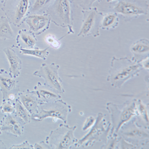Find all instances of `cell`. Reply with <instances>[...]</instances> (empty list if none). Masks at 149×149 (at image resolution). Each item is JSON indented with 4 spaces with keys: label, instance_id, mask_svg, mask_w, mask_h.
<instances>
[{
    "label": "cell",
    "instance_id": "cell-12",
    "mask_svg": "<svg viewBox=\"0 0 149 149\" xmlns=\"http://www.w3.org/2000/svg\"><path fill=\"white\" fill-rule=\"evenodd\" d=\"M4 69H0V91L2 101L9 100L15 102L20 92L18 81Z\"/></svg>",
    "mask_w": 149,
    "mask_h": 149
},
{
    "label": "cell",
    "instance_id": "cell-31",
    "mask_svg": "<svg viewBox=\"0 0 149 149\" xmlns=\"http://www.w3.org/2000/svg\"><path fill=\"white\" fill-rule=\"evenodd\" d=\"M34 149H50V148L44 141L35 143L34 145Z\"/></svg>",
    "mask_w": 149,
    "mask_h": 149
},
{
    "label": "cell",
    "instance_id": "cell-11",
    "mask_svg": "<svg viewBox=\"0 0 149 149\" xmlns=\"http://www.w3.org/2000/svg\"><path fill=\"white\" fill-rule=\"evenodd\" d=\"M60 66L55 63L51 64L44 63L40 68L36 70L33 75L44 79L45 84L50 88L54 89L59 93H65V89L63 87V81L59 74V69Z\"/></svg>",
    "mask_w": 149,
    "mask_h": 149
},
{
    "label": "cell",
    "instance_id": "cell-21",
    "mask_svg": "<svg viewBox=\"0 0 149 149\" xmlns=\"http://www.w3.org/2000/svg\"><path fill=\"white\" fill-rule=\"evenodd\" d=\"M119 22L118 15L117 13L113 12L103 14L101 24V29L105 30L115 29L118 26Z\"/></svg>",
    "mask_w": 149,
    "mask_h": 149
},
{
    "label": "cell",
    "instance_id": "cell-19",
    "mask_svg": "<svg viewBox=\"0 0 149 149\" xmlns=\"http://www.w3.org/2000/svg\"><path fill=\"white\" fill-rule=\"evenodd\" d=\"M16 40L17 45H13L12 47H16L18 49H33L35 47L38 42L35 35L31 31L26 29L19 30Z\"/></svg>",
    "mask_w": 149,
    "mask_h": 149
},
{
    "label": "cell",
    "instance_id": "cell-8",
    "mask_svg": "<svg viewBox=\"0 0 149 149\" xmlns=\"http://www.w3.org/2000/svg\"><path fill=\"white\" fill-rule=\"evenodd\" d=\"M30 7V0H5L1 10L10 24L20 27L29 14Z\"/></svg>",
    "mask_w": 149,
    "mask_h": 149
},
{
    "label": "cell",
    "instance_id": "cell-4",
    "mask_svg": "<svg viewBox=\"0 0 149 149\" xmlns=\"http://www.w3.org/2000/svg\"><path fill=\"white\" fill-rule=\"evenodd\" d=\"M72 112V107L61 99L53 102L39 104L38 113L31 116V120L42 121L47 118L61 120L67 124L69 114Z\"/></svg>",
    "mask_w": 149,
    "mask_h": 149
},
{
    "label": "cell",
    "instance_id": "cell-35",
    "mask_svg": "<svg viewBox=\"0 0 149 149\" xmlns=\"http://www.w3.org/2000/svg\"><path fill=\"white\" fill-rule=\"evenodd\" d=\"M5 0H0V3H3Z\"/></svg>",
    "mask_w": 149,
    "mask_h": 149
},
{
    "label": "cell",
    "instance_id": "cell-6",
    "mask_svg": "<svg viewBox=\"0 0 149 149\" xmlns=\"http://www.w3.org/2000/svg\"><path fill=\"white\" fill-rule=\"evenodd\" d=\"M76 129L77 126L70 127L65 123L61 124L51 131L45 142L50 149H70L77 140L74 136Z\"/></svg>",
    "mask_w": 149,
    "mask_h": 149
},
{
    "label": "cell",
    "instance_id": "cell-5",
    "mask_svg": "<svg viewBox=\"0 0 149 149\" xmlns=\"http://www.w3.org/2000/svg\"><path fill=\"white\" fill-rule=\"evenodd\" d=\"M112 9L126 22H129L141 15H148L149 2L148 0H118Z\"/></svg>",
    "mask_w": 149,
    "mask_h": 149
},
{
    "label": "cell",
    "instance_id": "cell-22",
    "mask_svg": "<svg viewBox=\"0 0 149 149\" xmlns=\"http://www.w3.org/2000/svg\"><path fill=\"white\" fill-rule=\"evenodd\" d=\"M54 0H33L30 1L29 14H42L46 13L47 8Z\"/></svg>",
    "mask_w": 149,
    "mask_h": 149
},
{
    "label": "cell",
    "instance_id": "cell-30",
    "mask_svg": "<svg viewBox=\"0 0 149 149\" xmlns=\"http://www.w3.org/2000/svg\"><path fill=\"white\" fill-rule=\"evenodd\" d=\"M10 149H34V146L30 144V143L27 141H25V142H22L20 144L18 145H13Z\"/></svg>",
    "mask_w": 149,
    "mask_h": 149
},
{
    "label": "cell",
    "instance_id": "cell-1",
    "mask_svg": "<svg viewBox=\"0 0 149 149\" xmlns=\"http://www.w3.org/2000/svg\"><path fill=\"white\" fill-rule=\"evenodd\" d=\"M143 69L140 62L134 61L131 58L113 56L107 81L112 87L121 88L126 81L139 75Z\"/></svg>",
    "mask_w": 149,
    "mask_h": 149
},
{
    "label": "cell",
    "instance_id": "cell-3",
    "mask_svg": "<svg viewBox=\"0 0 149 149\" xmlns=\"http://www.w3.org/2000/svg\"><path fill=\"white\" fill-rule=\"evenodd\" d=\"M71 3L69 0H54L47 8L46 13L56 26L68 29V34L74 33Z\"/></svg>",
    "mask_w": 149,
    "mask_h": 149
},
{
    "label": "cell",
    "instance_id": "cell-9",
    "mask_svg": "<svg viewBox=\"0 0 149 149\" xmlns=\"http://www.w3.org/2000/svg\"><path fill=\"white\" fill-rule=\"evenodd\" d=\"M92 128L86 135L79 140H77L74 144L75 147H88L92 146L97 141H103L106 142L111 130L110 123L107 126L104 115L99 113L95 118V122Z\"/></svg>",
    "mask_w": 149,
    "mask_h": 149
},
{
    "label": "cell",
    "instance_id": "cell-10",
    "mask_svg": "<svg viewBox=\"0 0 149 149\" xmlns=\"http://www.w3.org/2000/svg\"><path fill=\"white\" fill-rule=\"evenodd\" d=\"M82 24L78 36H92L97 38L100 35L101 24L103 13L100 12L97 7H91L82 10Z\"/></svg>",
    "mask_w": 149,
    "mask_h": 149
},
{
    "label": "cell",
    "instance_id": "cell-24",
    "mask_svg": "<svg viewBox=\"0 0 149 149\" xmlns=\"http://www.w3.org/2000/svg\"><path fill=\"white\" fill-rule=\"evenodd\" d=\"M49 47H47L44 49H40L39 47H35L33 49H24L19 48L21 54L33 56L36 58H38L42 60H47V56L50 54L48 49Z\"/></svg>",
    "mask_w": 149,
    "mask_h": 149
},
{
    "label": "cell",
    "instance_id": "cell-20",
    "mask_svg": "<svg viewBox=\"0 0 149 149\" xmlns=\"http://www.w3.org/2000/svg\"><path fill=\"white\" fill-rule=\"evenodd\" d=\"M135 120L139 125L149 129V121L148 115V106L142 102L141 100H136Z\"/></svg>",
    "mask_w": 149,
    "mask_h": 149
},
{
    "label": "cell",
    "instance_id": "cell-15",
    "mask_svg": "<svg viewBox=\"0 0 149 149\" xmlns=\"http://www.w3.org/2000/svg\"><path fill=\"white\" fill-rule=\"evenodd\" d=\"M34 92L37 96L39 103L53 102L61 99V95L54 89L40 82L34 87Z\"/></svg>",
    "mask_w": 149,
    "mask_h": 149
},
{
    "label": "cell",
    "instance_id": "cell-28",
    "mask_svg": "<svg viewBox=\"0 0 149 149\" xmlns=\"http://www.w3.org/2000/svg\"><path fill=\"white\" fill-rule=\"evenodd\" d=\"M45 41L50 47L54 49H58L61 47V41L53 35H48L45 38Z\"/></svg>",
    "mask_w": 149,
    "mask_h": 149
},
{
    "label": "cell",
    "instance_id": "cell-23",
    "mask_svg": "<svg viewBox=\"0 0 149 149\" xmlns=\"http://www.w3.org/2000/svg\"><path fill=\"white\" fill-rule=\"evenodd\" d=\"M14 36L15 34L10 26L8 19L6 16H1L0 17V39L13 40Z\"/></svg>",
    "mask_w": 149,
    "mask_h": 149
},
{
    "label": "cell",
    "instance_id": "cell-14",
    "mask_svg": "<svg viewBox=\"0 0 149 149\" xmlns=\"http://www.w3.org/2000/svg\"><path fill=\"white\" fill-rule=\"evenodd\" d=\"M29 27V30L35 35H39L47 30L52 22L50 16L47 13L30 14L24 21Z\"/></svg>",
    "mask_w": 149,
    "mask_h": 149
},
{
    "label": "cell",
    "instance_id": "cell-33",
    "mask_svg": "<svg viewBox=\"0 0 149 149\" xmlns=\"http://www.w3.org/2000/svg\"><path fill=\"white\" fill-rule=\"evenodd\" d=\"M7 149V147L5 145V144L4 143V142H3L2 140H0V149Z\"/></svg>",
    "mask_w": 149,
    "mask_h": 149
},
{
    "label": "cell",
    "instance_id": "cell-13",
    "mask_svg": "<svg viewBox=\"0 0 149 149\" xmlns=\"http://www.w3.org/2000/svg\"><path fill=\"white\" fill-rule=\"evenodd\" d=\"M24 122L15 113L6 114L0 121V130L2 132L20 137L24 134Z\"/></svg>",
    "mask_w": 149,
    "mask_h": 149
},
{
    "label": "cell",
    "instance_id": "cell-18",
    "mask_svg": "<svg viewBox=\"0 0 149 149\" xmlns=\"http://www.w3.org/2000/svg\"><path fill=\"white\" fill-rule=\"evenodd\" d=\"M130 50L133 54L131 59L134 61L140 62L149 57V39L143 38L136 41L132 44Z\"/></svg>",
    "mask_w": 149,
    "mask_h": 149
},
{
    "label": "cell",
    "instance_id": "cell-16",
    "mask_svg": "<svg viewBox=\"0 0 149 149\" xmlns=\"http://www.w3.org/2000/svg\"><path fill=\"white\" fill-rule=\"evenodd\" d=\"M17 99L31 116L38 113L40 103L34 91H31L27 89L26 91L20 92L18 94Z\"/></svg>",
    "mask_w": 149,
    "mask_h": 149
},
{
    "label": "cell",
    "instance_id": "cell-2",
    "mask_svg": "<svg viewBox=\"0 0 149 149\" xmlns=\"http://www.w3.org/2000/svg\"><path fill=\"white\" fill-rule=\"evenodd\" d=\"M136 100L127 101L122 104L107 103L106 109L111 117L110 135L118 136L122 126L132 120L136 115Z\"/></svg>",
    "mask_w": 149,
    "mask_h": 149
},
{
    "label": "cell",
    "instance_id": "cell-36",
    "mask_svg": "<svg viewBox=\"0 0 149 149\" xmlns=\"http://www.w3.org/2000/svg\"><path fill=\"white\" fill-rule=\"evenodd\" d=\"M1 134H2V132H1V130H0V135H1Z\"/></svg>",
    "mask_w": 149,
    "mask_h": 149
},
{
    "label": "cell",
    "instance_id": "cell-27",
    "mask_svg": "<svg viewBox=\"0 0 149 149\" xmlns=\"http://www.w3.org/2000/svg\"><path fill=\"white\" fill-rule=\"evenodd\" d=\"M0 111L5 115L13 114L15 113V102L9 100L2 101L0 106Z\"/></svg>",
    "mask_w": 149,
    "mask_h": 149
},
{
    "label": "cell",
    "instance_id": "cell-34",
    "mask_svg": "<svg viewBox=\"0 0 149 149\" xmlns=\"http://www.w3.org/2000/svg\"><path fill=\"white\" fill-rule=\"evenodd\" d=\"M116 1H118V0H106V2H108V3H111V2H115Z\"/></svg>",
    "mask_w": 149,
    "mask_h": 149
},
{
    "label": "cell",
    "instance_id": "cell-25",
    "mask_svg": "<svg viewBox=\"0 0 149 149\" xmlns=\"http://www.w3.org/2000/svg\"><path fill=\"white\" fill-rule=\"evenodd\" d=\"M25 125L29 123L31 121V115L26 109L22 104L20 101L17 99L15 102V113Z\"/></svg>",
    "mask_w": 149,
    "mask_h": 149
},
{
    "label": "cell",
    "instance_id": "cell-7",
    "mask_svg": "<svg viewBox=\"0 0 149 149\" xmlns=\"http://www.w3.org/2000/svg\"><path fill=\"white\" fill-rule=\"evenodd\" d=\"M118 134L127 142L135 146L137 149L149 145V129L139 125L135 119L123 125Z\"/></svg>",
    "mask_w": 149,
    "mask_h": 149
},
{
    "label": "cell",
    "instance_id": "cell-26",
    "mask_svg": "<svg viewBox=\"0 0 149 149\" xmlns=\"http://www.w3.org/2000/svg\"><path fill=\"white\" fill-rule=\"evenodd\" d=\"M71 3L75 7H79L82 10H86L92 7V5L96 1L100 0H69Z\"/></svg>",
    "mask_w": 149,
    "mask_h": 149
},
{
    "label": "cell",
    "instance_id": "cell-17",
    "mask_svg": "<svg viewBox=\"0 0 149 149\" xmlns=\"http://www.w3.org/2000/svg\"><path fill=\"white\" fill-rule=\"evenodd\" d=\"M10 64L9 73L14 78H17L20 75L22 68V62L17 55L13 47H7L3 50Z\"/></svg>",
    "mask_w": 149,
    "mask_h": 149
},
{
    "label": "cell",
    "instance_id": "cell-29",
    "mask_svg": "<svg viewBox=\"0 0 149 149\" xmlns=\"http://www.w3.org/2000/svg\"><path fill=\"white\" fill-rule=\"evenodd\" d=\"M95 118L93 116H89L88 118H87V119L86 120V121L83 124L82 130L85 131H87L88 129L91 128L95 124Z\"/></svg>",
    "mask_w": 149,
    "mask_h": 149
},
{
    "label": "cell",
    "instance_id": "cell-32",
    "mask_svg": "<svg viewBox=\"0 0 149 149\" xmlns=\"http://www.w3.org/2000/svg\"><path fill=\"white\" fill-rule=\"evenodd\" d=\"M149 57H148L143 59L141 61H140V63L141 64L143 69H145L147 70H149Z\"/></svg>",
    "mask_w": 149,
    "mask_h": 149
}]
</instances>
